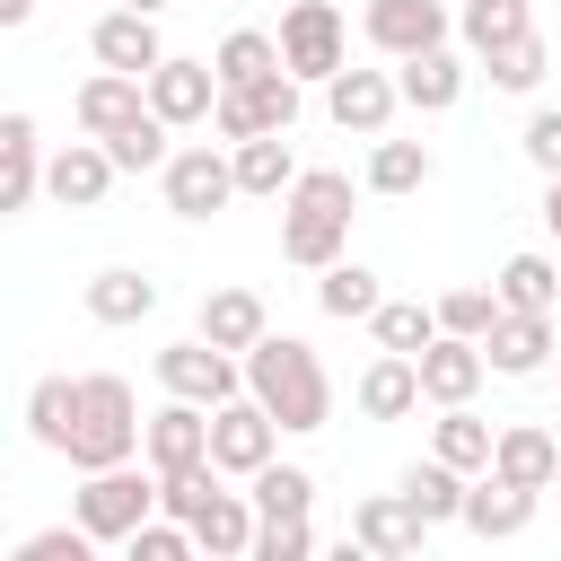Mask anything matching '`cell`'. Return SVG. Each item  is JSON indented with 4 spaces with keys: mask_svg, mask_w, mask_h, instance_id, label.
I'll return each instance as SVG.
<instances>
[{
    "mask_svg": "<svg viewBox=\"0 0 561 561\" xmlns=\"http://www.w3.org/2000/svg\"><path fill=\"white\" fill-rule=\"evenodd\" d=\"M210 70H219V88H245V79H263V70H289V61H280V44H272V35L237 26V35L210 53Z\"/></svg>",
    "mask_w": 561,
    "mask_h": 561,
    "instance_id": "d590c367",
    "label": "cell"
},
{
    "mask_svg": "<svg viewBox=\"0 0 561 561\" xmlns=\"http://www.w3.org/2000/svg\"><path fill=\"white\" fill-rule=\"evenodd\" d=\"M535 500H543V491H526V482H508V473H482V482L465 491V526H473L482 543L526 535V526H535Z\"/></svg>",
    "mask_w": 561,
    "mask_h": 561,
    "instance_id": "ffe728a7",
    "label": "cell"
},
{
    "mask_svg": "<svg viewBox=\"0 0 561 561\" xmlns=\"http://www.w3.org/2000/svg\"><path fill=\"white\" fill-rule=\"evenodd\" d=\"M219 140H254V131H289L298 123V70H263L245 88H219Z\"/></svg>",
    "mask_w": 561,
    "mask_h": 561,
    "instance_id": "8992f818",
    "label": "cell"
},
{
    "mask_svg": "<svg viewBox=\"0 0 561 561\" xmlns=\"http://www.w3.org/2000/svg\"><path fill=\"white\" fill-rule=\"evenodd\" d=\"M88 552H96V535H88V526H44V535H26L9 561H88Z\"/></svg>",
    "mask_w": 561,
    "mask_h": 561,
    "instance_id": "f6af8a7d",
    "label": "cell"
},
{
    "mask_svg": "<svg viewBox=\"0 0 561 561\" xmlns=\"http://www.w3.org/2000/svg\"><path fill=\"white\" fill-rule=\"evenodd\" d=\"M368 324H377V351H412V359H421V351L438 342V307H421V298H386Z\"/></svg>",
    "mask_w": 561,
    "mask_h": 561,
    "instance_id": "e575fe53",
    "label": "cell"
},
{
    "mask_svg": "<svg viewBox=\"0 0 561 561\" xmlns=\"http://www.w3.org/2000/svg\"><path fill=\"white\" fill-rule=\"evenodd\" d=\"M394 491H403V500H412V508H421L430 526H447V517H465V491H473V482H465V473H456L447 456H430V465H412V473H403Z\"/></svg>",
    "mask_w": 561,
    "mask_h": 561,
    "instance_id": "f546056e",
    "label": "cell"
},
{
    "mask_svg": "<svg viewBox=\"0 0 561 561\" xmlns=\"http://www.w3.org/2000/svg\"><path fill=\"white\" fill-rule=\"evenodd\" d=\"M158 386L184 394V403H210V412H219V403L245 386V368H237V351H219L210 333H193V342H167V351H158Z\"/></svg>",
    "mask_w": 561,
    "mask_h": 561,
    "instance_id": "5b68a950",
    "label": "cell"
},
{
    "mask_svg": "<svg viewBox=\"0 0 561 561\" xmlns=\"http://www.w3.org/2000/svg\"><path fill=\"white\" fill-rule=\"evenodd\" d=\"M456 35H465L473 53H500V44H517V35H535V18H526V0H465V18H456Z\"/></svg>",
    "mask_w": 561,
    "mask_h": 561,
    "instance_id": "836d02e7",
    "label": "cell"
},
{
    "mask_svg": "<svg viewBox=\"0 0 561 561\" xmlns=\"http://www.w3.org/2000/svg\"><path fill=\"white\" fill-rule=\"evenodd\" d=\"M79 131L88 140H114V131H131L140 114H149V79H131V70H96L88 88H79Z\"/></svg>",
    "mask_w": 561,
    "mask_h": 561,
    "instance_id": "9a60e30c",
    "label": "cell"
},
{
    "mask_svg": "<svg viewBox=\"0 0 561 561\" xmlns=\"http://www.w3.org/2000/svg\"><path fill=\"white\" fill-rule=\"evenodd\" d=\"M149 105H158L167 123H210V114H219V70H210V61H175V53H167V61L149 70Z\"/></svg>",
    "mask_w": 561,
    "mask_h": 561,
    "instance_id": "e0dca14e",
    "label": "cell"
},
{
    "mask_svg": "<svg viewBox=\"0 0 561 561\" xmlns=\"http://www.w3.org/2000/svg\"><path fill=\"white\" fill-rule=\"evenodd\" d=\"M543 228L561 237V175H543Z\"/></svg>",
    "mask_w": 561,
    "mask_h": 561,
    "instance_id": "7dc6e473",
    "label": "cell"
},
{
    "mask_svg": "<svg viewBox=\"0 0 561 561\" xmlns=\"http://www.w3.org/2000/svg\"><path fill=\"white\" fill-rule=\"evenodd\" d=\"M158 482H167V517H184V526L219 500V465H184V473H158Z\"/></svg>",
    "mask_w": 561,
    "mask_h": 561,
    "instance_id": "7bdbcfd3",
    "label": "cell"
},
{
    "mask_svg": "<svg viewBox=\"0 0 561 561\" xmlns=\"http://www.w3.org/2000/svg\"><path fill=\"white\" fill-rule=\"evenodd\" d=\"M114 175H123V167H114V149H105V140H70V149L44 167V193H53L61 210H96V202L114 193Z\"/></svg>",
    "mask_w": 561,
    "mask_h": 561,
    "instance_id": "2e32d148",
    "label": "cell"
},
{
    "mask_svg": "<svg viewBox=\"0 0 561 561\" xmlns=\"http://www.w3.org/2000/svg\"><path fill=\"white\" fill-rule=\"evenodd\" d=\"M88 53H96L105 70H131V79H149V70L167 61V44H158V18H149V9H105V18H96V35H88Z\"/></svg>",
    "mask_w": 561,
    "mask_h": 561,
    "instance_id": "5bb4252c",
    "label": "cell"
},
{
    "mask_svg": "<svg viewBox=\"0 0 561 561\" xmlns=\"http://www.w3.org/2000/svg\"><path fill=\"white\" fill-rule=\"evenodd\" d=\"M272 438H280V421H272L254 394H228V403L210 412V465H219V473H245V482H254V473L272 465Z\"/></svg>",
    "mask_w": 561,
    "mask_h": 561,
    "instance_id": "52a82bcc",
    "label": "cell"
},
{
    "mask_svg": "<svg viewBox=\"0 0 561 561\" xmlns=\"http://www.w3.org/2000/svg\"><path fill=\"white\" fill-rule=\"evenodd\" d=\"M316 307L351 324V316H377V307H386V289H377V272H368V263H324V280H316Z\"/></svg>",
    "mask_w": 561,
    "mask_h": 561,
    "instance_id": "d6a6232c",
    "label": "cell"
},
{
    "mask_svg": "<svg viewBox=\"0 0 561 561\" xmlns=\"http://www.w3.org/2000/svg\"><path fill=\"white\" fill-rule=\"evenodd\" d=\"M351 543H359V552H377V561H412V552L430 543V517H421L403 491H377V500H359V508H351Z\"/></svg>",
    "mask_w": 561,
    "mask_h": 561,
    "instance_id": "8fae6325",
    "label": "cell"
},
{
    "mask_svg": "<svg viewBox=\"0 0 561 561\" xmlns=\"http://www.w3.org/2000/svg\"><path fill=\"white\" fill-rule=\"evenodd\" d=\"M491 324H500V289H447L438 298V333H473L482 342Z\"/></svg>",
    "mask_w": 561,
    "mask_h": 561,
    "instance_id": "60d3db41",
    "label": "cell"
},
{
    "mask_svg": "<svg viewBox=\"0 0 561 561\" xmlns=\"http://www.w3.org/2000/svg\"><path fill=\"white\" fill-rule=\"evenodd\" d=\"M123 552H131V561H184V552H202V543H193V526H184V517H140Z\"/></svg>",
    "mask_w": 561,
    "mask_h": 561,
    "instance_id": "b9f144b4",
    "label": "cell"
},
{
    "mask_svg": "<svg viewBox=\"0 0 561 561\" xmlns=\"http://www.w3.org/2000/svg\"><path fill=\"white\" fill-rule=\"evenodd\" d=\"M316 552V526L307 517H263L254 526V561H307Z\"/></svg>",
    "mask_w": 561,
    "mask_h": 561,
    "instance_id": "ee69618b",
    "label": "cell"
},
{
    "mask_svg": "<svg viewBox=\"0 0 561 561\" xmlns=\"http://www.w3.org/2000/svg\"><path fill=\"white\" fill-rule=\"evenodd\" d=\"M342 245H351V175L307 167L280 193V254L307 263V272H324V263H342Z\"/></svg>",
    "mask_w": 561,
    "mask_h": 561,
    "instance_id": "7a4b0ae2",
    "label": "cell"
},
{
    "mask_svg": "<svg viewBox=\"0 0 561 561\" xmlns=\"http://www.w3.org/2000/svg\"><path fill=\"white\" fill-rule=\"evenodd\" d=\"M228 158H237V193H289L298 184V158H289V140L280 131H254V140H228Z\"/></svg>",
    "mask_w": 561,
    "mask_h": 561,
    "instance_id": "4316f807",
    "label": "cell"
},
{
    "mask_svg": "<svg viewBox=\"0 0 561 561\" xmlns=\"http://www.w3.org/2000/svg\"><path fill=\"white\" fill-rule=\"evenodd\" d=\"M526 158H535L543 175H561V105H543V114L526 123Z\"/></svg>",
    "mask_w": 561,
    "mask_h": 561,
    "instance_id": "bcb514c9",
    "label": "cell"
},
{
    "mask_svg": "<svg viewBox=\"0 0 561 561\" xmlns=\"http://www.w3.org/2000/svg\"><path fill=\"white\" fill-rule=\"evenodd\" d=\"M430 394H421V359L412 351H386V359H368V377H359V412L368 421H403V412H421Z\"/></svg>",
    "mask_w": 561,
    "mask_h": 561,
    "instance_id": "cb8c5ba5",
    "label": "cell"
},
{
    "mask_svg": "<svg viewBox=\"0 0 561 561\" xmlns=\"http://www.w3.org/2000/svg\"><path fill=\"white\" fill-rule=\"evenodd\" d=\"M158 175H167V210L175 219H210V210L237 202V158H219V149H175Z\"/></svg>",
    "mask_w": 561,
    "mask_h": 561,
    "instance_id": "9c48e42d",
    "label": "cell"
},
{
    "mask_svg": "<svg viewBox=\"0 0 561 561\" xmlns=\"http://www.w3.org/2000/svg\"><path fill=\"white\" fill-rule=\"evenodd\" d=\"M202 333H210L219 351H254V342L272 333V316H263L254 289H210V298H202Z\"/></svg>",
    "mask_w": 561,
    "mask_h": 561,
    "instance_id": "83f0119b",
    "label": "cell"
},
{
    "mask_svg": "<svg viewBox=\"0 0 561 561\" xmlns=\"http://www.w3.org/2000/svg\"><path fill=\"white\" fill-rule=\"evenodd\" d=\"M254 526H263L254 491H219V500L193 517V543H202V552H219V561H245V552H254Z\"/></svg>",
    "mask_w": 561,
    "mask_h": 561,
    "instance_id": "484cf974",
    "label": "cell"
},
{
    "mask_svg": "<svg viewBox=\"0 0 561 561\" xmlns=\"http://www.w3.org/2000/svg\"><path fill=\"white\" fill-rule=\"evenodd\" d=\"M394 105H403V88H394L386 70H333V79H324V114H333L342 131H359V140H386Z\"/></svg>",
    "mask_w": 561,
    "mask_h": 561,
    "instance_id": "30bf717a",
    "label": "cell"
},
{
    "mask_svg": "<svg viewBox=\"0 0 561 561\" xmlns=\"http://www.w3.org/2000/svg\"><path fill=\"white\" fill-rule=\"evenodd\" d=\"M543 35H517V44H500V53H482V70H491V88H508V96H535L543 88Z\"/></svg>",
    "mask_w": 561,
    "mask_h": 561,
    "instance_id": "74e56055",
    "label": "cell"
},
{
    "mask_svg": "<svg viewBox=\"0 0 561 561\" xmlns=\"http://www.w3.org/2000/svg\"><path fill=\"white\" fill-rule=\"evenodd\" d=\"M149 307H158V280L131 272V263H114V272L88 280V316H96V324H140Z\"/></svg>",
    "mask_w": 561,
    "mask_h": 561,
    "instance_id": "f1b7e54d",
    "label": "cell"
},
{
    "mask_svg": "<svg viewBox=\"0 0 561 561\" xmlns=\"http://www.w3.org/2000/svg\"><path fill=\"white\" fill-rule=\"evenodd\" d=\"M280 61H289L298 79L351 70V61H342V0H289V18H280Z\"/></svg>",
    "mask_w": 561,
    "mask_h": 561,
    "instance_id": "ba28073f",
    "label": "cell"
},
{
    "mask_svg": "<svg viewBox=\"0 0 561 561\" xmlns=\"http://www.w3.org/2000/svg\"><path fill=\"white\" fill-rule=\"evenodd\" d=\"M394 88H403V105H412V114H447V105L465 96V61H456L447 44H430V53H403Z\"/></svg>",
    "mask_w": 561,
    "mask_h": 561,
    "instance_id": "7402d4cb",
    "label": "cell"
},
{
    "mask_svg": "<svg viewBox=\"0 0 561 561\" xmlns=\"http://www.w3.org/2000/svg\"><path fill=\"white\" fill-rule=\"evenodd\" d=\"M254 508L263 517H307L316 508V473L307 465H263L254 473Z\"/></svg>",
    "mask_w": 561,
    "mask_h": 561,
    "instance_id": "ab89813d",
    "label": "cell"
},
{
    "mask_svg": "<svg viewBox=\"0 0 561 561\" xmlns=\"http://www.w3.org/2000/svg\"><path fill=\"white\" fill-rule=\"evenodd\" d=\"M140 456L158 465V473H184V465H210V403H167V412H149V438H140Z\"/></svg>",
    "mask_w": 561,
    "mask_h": 561,
    "instance_id": "4fadbf2b",
    "label": "cell"
},
{
    "mask_svg": "<svg viewBox=\"0 0 561 561\" xmlns=\"http://www.w3.org/2000/svg\"><path fill=\"white\" fill-rule=\"evenodd\" d=\"M123 9H149V18H158V9H167V0H123Z\"/></svg>",
    "mask_w": 561,
    "mask_h": 561,
    "instance_id": "681fc988",
    "label": "cell"
},
{
    "mask_svg": "<svg viewBox=\"0 0 561 561\" xmlns=\"http://www.w3.org/2000/svg\"><path fill=\"white\" fill-rule=\"evenodd\" d=\"M491 473H508V482H526V491H552V482H561V438L535 430V421H508L500 447H491Z\"/></svg>",
    "mask_w": 561,
    "mask_h": 561,
    "instance_id": "44dd1931",
    "label": "cell"
},
{
    "mask_svg": "<svg viewBox=\"0 0 561 561\" xmlns=\"http://www.w3.org/2000/svg\"><path fill=\"white\" fill-rule=\"evenodd\" d=\"M491 447H500V430H491L482 412L438 403V421H430V456H447L456 473H491Z\"/></svg>",
    "mask_w": 561,
    "mask_h": 561,
    "instance_id": "d4e9b609",
    "label": "cell"
},
{
    "mask_svg": "<svg viewBox=\"0 0 561 561\" xmlns=\"http://www.w3.org/2000/svg\"><path fill=\"white\" fill-rule=\"evenodd\" d=\"M359 26H368V44H377V53H394V61H403V53L447 44V26H456V18H447L438 0H368V9H359Z\"/></svg>",
    "mask_w": 561,
    "mask_h": 561,
    "instance_id": "7c38bea8",
    "label": "cell"
},
{
    "mask_svg": "<svg viewBox=\"0 0 561 561\" xmlns=\"http://www.w3.org/2000/svg\"><path fill=\"white\" fill-rule=\"evenodd\" d=\"M491 289H500V307H535V316H552V307H561V263H543V254H508Z\"/></svg>",
    "mask_w": 561,
    "mask_h": 561,
    "instance_id": "4dcf8cb0",
    "label": "cell"
},
{
    "mask_svg": "<svg viewBox=\"0 0 561 561\" xmlns=\"http://www.w3.org/2000/svg\"><path fill=\"white\" fill-rule=\"evenodd\" d=\"M167 131H175V123L149 105V114H140L131 131H114L105 149H114V167H123V175H149V167H167V158H175V149H167Z\"/></svg>",
    "mask_w": 561,
    "mask_h": 561,
    "instance_id": "f35d334b",
    "label": "cell"
},
{
    "mask_svg": "<svg viewBox=\"0 0 561 561\" xmlns=\"http://www.w3.org/2000/svg\"><path fill=\"white\" fill-rule=\"evenodd\" d=\"M35 18V0H0V26H26Z\"/></svg>",
    "mask_w": 561,
    "mask_h": 561,
    "instance_id": "c3c4849f",
    "label": "cell"
},
{
    "mask_svg": "<svg viewBox=\"0 0 561 561\" xmlns=\"http://www.w3.org/2000/svg\"><path fill=\"white\" fill-rule=\"evenodd\" d=\"M482 359H491L500 377H535V368L552 359V316H535V307H500V324L482 333Z\"/></svg>",
    "mask_w": 561,
    "mask_h": 561,
    "instance_id": "ac0fdd59",
    "label": "cell"
},
{
    "mask_svg": "<svg viewBox=\"0 0 561 561\" xmlns=\"http://www.w3.org/2000/svg\"><path fill=\"white\" fill-rule=\"evenodd\" d=\"M158 508H167L158 465H149V473H140V465H96V473L79 482V526H88L96 543H131V526L158 517Z\"/></svg>",
    "mask_w": 561,
    "mask_h": 561,
    "instance_id": "277c9868",
    "label": "cell"
},
{
    "mask_svg": "<svg viewBox=\"0 0 561 561\" xmlns=\"http://www.w3.org/2000/svg\"><path fill=\"white\" fill-rule=\"evenodd\" d=\"M70 421H79V377H35V394H26V430H35V447H70Z\"/></svg>",
    "mask_w": 561,
    "mask_h": 561,
    "instance_id": "1f68e13d",
    "label": "cell"
},
{
    "mask_svg": "<svg viewBox=\"0 0 561 561\" xmlns=\"http://www.w3.org/2000/svg\"><path fill=\"white\" fill-rule=\"evenodd\" d=\"M35 114H0V210H26L44 193V158H35Z\"/></svg>",
    "mask_w": 561,
    "mask_h": 561,
    "instance_id": "603a6c76",
    "label": "cell"
},
{
    "mask_svg": "<svg viewBox=\"0 0 561 561\" xmlns=\"http://www.w3.org/2000/svg\"><path fill=\"white\" fill-rule=\"evenodd\" d=\"M482 342L473 333H438L430 351H421V394L430 403H473V386H482Z\"/></svg>",
    "mask_w": 561,
    "mask_h": 561,
    "instance_id": "d6986e66",
    "label": "cell"
},
{
    "mask_svg": "<svg viewBox=\"0 0 561 561\" xmlns=\"http://www.w3.org/2000/svg\"><path fill=\"white\" fill-rule=\"evenodd\" d=\"M430 184V149L421 140H377L368 149V193H421Z\"/></svg>",
    "mask_w": 561,
    "mask_h": 561,
    "instance_id": "8d00e7d4",
    "label": "cell"
},
{
    "mask_svg": "<svg viewBox=\"0 0 561 561\" xmlns=\"http://www.w3.org/2000/svg\"><path fill=\"white\" fill-rule=\"evenodd\" d=\"M140 438H149V421H140L131 386L123 377H79V421H70V447L61 456L79 473H96V465H131Z\"/></svg>",
    "mask_w": 561,
    "mask_h": 561,
    "instance_id": "3957f363",
    "label": "cell"
},
{
    "mask_svg": "<svg viewBox=\"0 0 561 561\" xmlns=\"http://www.w3.org/2000/svg\"><path fill=\"white\" fill-rule=\"evenodd\" d=\"M245 394H254L280 430H324V421H333V377H324V359H316L298 333H263V342L245 351Z\"/></svg>",
    "mask_w": 561,
    "mask_h": 561,
    "instance_id": "6da1fadb",
    "label": "cell"
}]
</instances>
